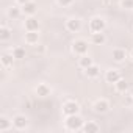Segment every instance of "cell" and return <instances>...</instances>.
<instances>
[{"label":"cell","mask_w":133,"mask_h":133,"mask_svg":"<svg viewBox=\"0 0 133 133\" xmlns=\"http://www.w3.org/2000/svg\"><path fill=\"white\" fill-rule=\"evenodd\" d=\"M68 127L71 128V130H77V128H80L82 127V119L78 117V116H75V114H71V117L68 119Z\"/></svg>","instance_id":"cell-1"},{"label":"cell","mask_w":133,"mask_h":133,"mask_svg":"<svg viewBox=\"0 0 133 133\" xmlns=\"http://www.w3.org/2000/svg\"><path fill=\"white\" fill-rule=\"evenodd\" d=\"M78 111V105L75 102H68L64 105V113L66 114H75Z\"/></svg>","instance_id":"cell-2"},{"label":"cell","mask_w":133,"mask_h":133,"mask_svg":"<svg viewBox=\"0 0 133 133\" xmlns=\"http://www.w3.org/2000/svg\"><path fill=\"white\" fill-rule=\"evenodd\" d=\"M103 27H105V22L102 19H92L91 21V30L92 31H102Z\"/></svg>","instance_id":"cell-3"},{"label":"cell","mask_w":133,"mask_h":133,"mask_svg":"<svg viewBox=\"0 0 133 133\" xmlns=\"http://www.w3.org/2000/svg\"><path fill=\"white\" fill-rule=\"evenodd\" d=\"M86 49H88V44H86L85 41H75V42H74V52H77V53H85Z\"/></svg>","instance_id":"cell-4"},{"label":"cell","mask_w":133,"mask_h":133,"mask_svg":"<svg viewBox=\"0 0 133 133\" xmlns=\"http://www.w3.org/2000/svg\"><path fill=\"white\" fill-rule=\"evenodd\" d=\"M68 28H69L71 31H77V30L80 28V21H77V19H71V21L68 22Z\"/></svg>","instance_id":"cell-5"},{"label":"cell","mask_w":133,"mask_h":133,"mask_svg":"<svg viewBox=\"0 0 133 133\" xmlns=\"http://www.w3.org/2000/svg\"><path fill=\"white\" fill-rule=\"evenodd\" d=\"M107 80H108L110 83H116V82L119 80V74H117L116 71H110V72L107 74Z\"/></svg>","instance_id":"cell-6"},{"label":"cell","mask_w":133,"mask_h":133,"mask_svg":"<svg viewBox=\"0 0 133 133\" xmlns=\"http://www.w3.org/2000/svg\"><path fill=\"white\" fill-rule=\"evenodd\" d=\"M25 25H27V28H28L30 31H33V30H36V28H38V21L31 17V19H28V21L25 22Z\"/></svg>","instance_id":"cell-7"},{"label":"cell","mask_w":133,"mask_h":133,"mask_svg":"<svg viewBox=\"0 0 133 133\" xmlns=\"http://www.w3.org/2000/svg\"><path fill=\"white\" fill-rule=\"evenodd\" d=\"M25 124H27V119H25L24 116H17V117H14V125H16V127L22 128V127H25Z\"/></svg>","instance_id":"cell-8"},{"label":"cell","mask_w":133,"mask_h":133,"mask_svg":"<svg viewBox=\"0 0 133 133\" xmlns=\"http://www.w3.org/2000/svg\"><path fill=\"white\" fill-rule=\"evenodd\" d=\"M24 11H25L27 14H33V13L36 11V5H35V3H25V5H24Z\"/></svg>","instance_id":"cell-9"},{"label":"cell","mask_w":133,"mask_h":133,"mask_svg":"<svg viewBox=\"0 0 133 133\" xmlns=\"http://www.w3.org/2000/svg\"><path fill=\"white\" fill-rule=\"evenodd\" d=\"M113 58H114L116 61H121V59H124V58H125V53H124V50H119V49H117V50H114V52H113Z\"/></svg>","instance_id":"cell-10"},{"label":"cell","mask_w":133,"mask_h":133,"mask_svg":"<svg viewBox=\"0 0 133 133\" xmlns=\"http://www.w3.org/2000/svg\"><path fill=\"white\" fill-rule=\"evenodd\" d=\"M86 74H88L89 77H96V75L99 74V69L96 68V66H89V68H86Z\"/></svg>","instance_id":"cell-11"},{"label":"cell","mask_w":133,"mask_h":133,"mask_svg":"<svg viewBox=\"0 0 133 133\" xmlns=\"http://www.w3.org/2000/svg\"><path fill=\"white\" fill-rule=\"evenodd\" d=\"M96 110H97V111H107V110H108V103L103 102V100H102V102H97V103H96Z\"/></svg>","instance_id":"cell-12"},{"label":"cell","mask_w":133,"mask_h":133,"mask_svg":"<svg viewBox=\"0 0 133 133\" xmlns=\"http://www.w3.org/2000/svg\"><path fill=\"white\" fill-rule=\"evenodd\" d=\"M92 41H94L96 44H102V42L105 41V38H103V35H99V33H96V35L92 36Z\"/></svg>","instance_id":"cell-13"},{"label":"cell","mask_w":133,"mask_h":133,"mask_svg":"<svg viewBox=\"0 0 133 133\" xmlns=\"http://www.w3.org/2000/svg\"><path fill=\"white\" fill-rule=\"evenodd\" d=\"M116 83H117V89H119V91H125V89L128 88V85H127L124 80H117Z\"/></svg>","instance_id":"cell-14"},{"label":"cell","mask_w":133,"mask_h":133,"mask_svg":"<svg viewBox=\"0 0 133 133\" xmlns=\"http://www.w3.org/2000/svg\"><path fill=\"white\" fill-rule=\"evenodd\" d=\"M97 130H99V127L96 124H86L85 125V131H97Z\"/></svg>","instance_id":"cell-15"},{"label":"cell","mask_w":133,"mask_h":133,"mask_svg":"<svg viewBox=\"0 0 133 133\" xmlns=\"http://www.w3.org/2000/svg\"><path fill=\"white\" fill-rule=\"evenodd\" d=\"M27 41L28 42H35V41H38V35L36 33H27Z\"/></svg>","instance_id":"cell-16"},{"label":"cell","mask_w":133,"mask_h":133,"mask_svg":"<svg viewBox=\"0 0 133 133\" xmlns=\"http://www.w3.org/2000/svg\"><path fill=\"white\" fill-rule=\"evenodd\" d=\"M91 58H82V61H80V64L83 66V68H89V66H91Z\"/></svg>","instance_id":"cell-17"},{"label":"cell","mask_w":133,"mask_h":133,"mask_svg":"<svg viewBox=\"0 0 133 133\" xmlns=\"http://www.w3.org/2000/svg\"><path fill=\"white\" fill-rule=\"evenodd\" d=\"M24 55H25V52L22 49H16L14 50V58H24Z\"/></svg>","instance_id":"cell-18"},{"label":"cell","mask_w":133,"mask_h":133,"mask_svg":"<svg viewBox=\"0 0 133 133\" xmlns=\"http://www.w3.org/2000/svg\"><path fill=\"white\" fill-rule=\"evenodd\" d=\"M38 94H39V96H47V94H49V89H47L45 86H39V88H38Z\"/></svg>","instance_id":"cell-19"},{"label":"cell","mask_w":133,"mask_h":133,"mask_svg":"<svg viewBox=\"0 0 133 133\" xmlns=\"http://www.w3.org/2000/svg\"><path fill=\"white\" fill-rule=\"evenodd\" d=\"M6 127H8V121L5 117H2V119H0V130H5Z\"/></svg>","instance_id":"cell-20"},{"label":"cell","mask_w":133,"mask_h":133,"mask_svg":"<svg viewBox=\"0 0 133 133\" xmlns=\"http://www.w3.org/2000/svg\"><path fill=\"white\" fill-rule=\"evenodd\" d=\"M10 36V31L6 30V28H2V31H0V38H2V39H6Z\"/></svg>","instance_id":"cell-21"},{"label":"cell","mask_w":133,"mask_h":133,"mask_svg":"<svg viewBox=\"0 0 133 133\" xmlns=\"http://www.w3.org/2000/svg\"><path fill=\"white\" fill-rule=\"evenodd\" d=\"M122 5H124V8H131L133 6V0H124Z\"/></svg>","instance_id":"cell-22"},{"label":"cell","mask_w":133,"mask_h":133,"mask_svg":"<svg viewBox=\"0 0 133 133\" xmlns=\"http://www.w3.org/2000/svg\"><path fill=\"white\" fill-rule=\"evenodd\" d=\"M10 16H11V17H17V16H19L17 8H11V10H10Z\"/></svg>","instance_id":"cell-23"},{"label":"cell","mask_w":133,"mask_h":133,"mask_svg":"<svg viewBox=\"0 0 133 133\" xmlns=\"http://www.w3.org/2000/svg\"><path fill=\"white\" fill-rule=\"evenodd\" d=\"M2 61H3V64H10L11 63V56L10 55H3L2 56Z\"/></svg>","instance_id":"cell-24"},{"label":"cell","mask_w":133,"mask_h":133,"mask_svg":"<svg viewBox=\"0 0 133 133\" xmlns=\"http://www.w3.org/2000/svg\"><path fill=\"white\" fill-rule=\"evenodd\" d=\"M58 2H59L61 5H69V3L72 2V0H58Z\"/></svg>","instance_id":"cell-25"},{"label":"cell","mask_w":133,"mask_h":133,"mask_svg":"<svg viewBox=\"0 0 133 133\" xmlns=\"http://www.w3.org/2000/svg\"><path fill=\"white\" fill-rule=\"evenodd\" d=\"M19 2H21L22 5H25V3H28V0H19Z\"/></svg>","instance_id":"cell-26"},{"label":"cell","mask_w":133,"mask_h":133,"mask_svg":"<svg viewBox=\"0 0 133 133\" xmlns=\"http://www.w3.org/2000/svg\"><path fill=\"white\" fill-rule=\"evenodd\" d=\"M103 2H105V3H110V0H103Z\"/></svg>","instance_id":"cell-27"},{"label":"cell","mask_w":133,"mask_h":133,"mask_svg":"<svg viewBox=\"0 0 133 133\" xmlns=\"http://www.w3.org/2000/svg\"><path fill=\"white\" fill-rule=\"evenodd\" d=\"M131 56H133V53H131Z\"/></svg>","instance_id":"cell-28"}]
</instances>
